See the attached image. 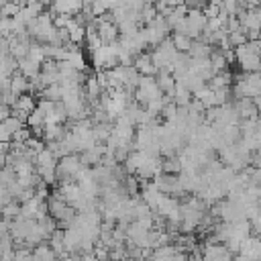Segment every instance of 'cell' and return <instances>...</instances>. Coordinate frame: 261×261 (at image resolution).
<instances>
[{"mask_svg":"<svg viewBox=\"0 0 261 261\" xmlns=\"http://www.w3.org/2000/svg\"><path fill=\"white\" fill-rule=\"evenodd\" d=\"M202 255V261H230L232 259V253L224 247V243H206L200 251Z\"/></svg>","mask_w":261,"mask_h":261,"instance_id":"6da1fadb","label":"cell"},{"mask_svg":"<svg viewBox=\"0 0 261 261\" xmlns=\"http://www.w3.org/2000/svg\"><path fill=\"white\" fill-rule=\"evenodd\" d=\"M251 86H257V77H255V75L251 77ZM243 92H245V94H249V92H251V90H249V86H243Z\"/></svg>","mask_w":261,"mask_h":261,"instance_id":"7a4b0ae2","label":"cell"}]
</instances>
